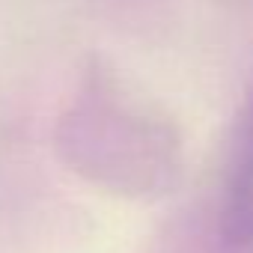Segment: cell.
Masks as SVG:
<instances>
[{
	"label": "cell",
	"instance_id": "obj_1",
	"mask_svg": "<svg viewBox=\"0 0 253 253\" xmlns=\"http://www.w3.org/2000/svg\"><path fill=\"white\" fill-rule=\"evenodd\" d=\"M223 232L229 241L253 238V104L244 116V128L232 152L226 206H223Z\"/></svg>",
	"mask_w": 253,
	"mask_h": 253
}]
</instances>
